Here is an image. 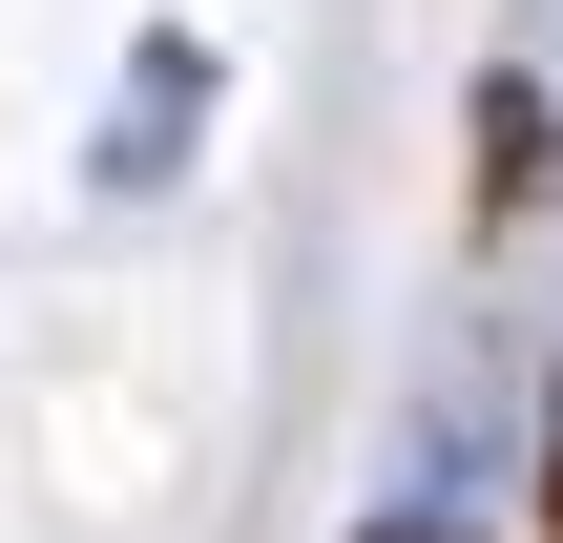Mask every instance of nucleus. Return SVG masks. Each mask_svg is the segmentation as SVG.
Returning <instances> with one entry per match:
<instances>
[{
	"label": "nucleus",
	"mask_w": 563,
	"mask_h": 543,
	"mask_svg": "<svg viewBox=\"0 0 563 543\" xmlns=\"http://www.w3.org/2000/svg\"><path fill=\"white\" fill-rule=\"evenodd\" d=\"M543 523H563V419H543Z\"/></svg>",
	"instance_id": "obj_3"
},
{
	"label": "nucleus",
	"mask_w": 563,
	"mask_h": 543,
	"mask_svg": "<svg viewBox=\"0 0 563 543\" xmlns=\"http://www.w3.org/2000/svg\"><path fill=\"white\" fill-rule=\"evenodd\" d=\"M355 543H460V523H355Z\"/></svg>",
	"instance_id": "obj_2"
},
{
	"label": "nucleus",
	"mask_w": 563,
	"mask_h": 543,
	"mask_svg": "<svg viewBox=\"0 0 563 543\" xmlns=\"http://www.w3.org/2000/svg\"><path fill=\"white\" fill-rule=\"evenodd\" d=\"M188 126H209V42L167 21V42H146V84H125V105H104V146H84V167H104V209L188 188Z\"/></svg>",
	"instance_id": "obj_1"
}]
</instances>
